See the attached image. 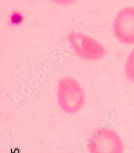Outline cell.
Returning <instances> with one entry per match:
<instances>
[{
    "mask_svg": "<svg viewBox=\"0 0 134 153\" xmlns=\"http://www.w3.org/2000/svg\"><path fill=\"white\" fill-rule=\"evenodd\" d=\"M87 149L89 153H124V146L120 136L111 128L100 127L89 136Z\"/></svg>",
    "mask_w": 134,
    "mask_h": 153,
    "instance_id": "7a4b0ae2",
    "label": "cell"
},
{
    "mask_svg": "<svg viewBox=\"0 0 134 153\" xmlns=\"http://www.w3.org/2000/svg\"><path fill=\"white\" fill-rule=\"evenodd\" d=\"M113 30L119 42L134 45V7H125L117 13L113 22Z\"/></svg>",
    "mask_w": 134,
    "mask_h": 153,
    "instance_id": "277c9868",
    "label": "cell"
},
{
    "mask_svg": "<svg viewBox=\"0 0 134 153\" xmlns=\"http://www.w3.org/2000/svg\"><path fill=\"white\" fill-rule=\"evenodd\" d=\"M50 1L61 5H70L75 4L77 0H50Z\"/></svg>",
    "mask_w": 134,
    "mask_h": 153,
    "instance_id": "8992f818",
    "label": "cell"
},
{
    "mask_svg": "<svg viewBox=\"0 0 134 153\" xmlns=\"http://www.w3.org/2000/svg\"><path fill=\"white\" fill-rule=\"evenodd\" d=\"M57 100L64 112L74 114L78 112L85 102V94L78 82L71 76H64L58 83Z\"/></svg>",
    "mask_w": 134,
    "mask_h": 153,
    "instance_id": "6da1fadb",
    "label": "cell"
},
{
    "mask_svg": "<svg viewBox=\"0 0 134 153\" xmlns=\"http://www.w3.org/2000/svg\"><path fill=\"white\" fill-rule=\"evenodd\" d=\"M67 38L76 56L82 59L89 61H99L106 55L105 48L87 35L80 32H71Z\"/></svg>",
    "mask_w": 134,
    "mask_h": 153,
    "instance_id": "3957f363",
    "label": "cell"
},
{
    "mask_svg": "<svg viewBox=\"0 0 134 153\" xmlns=\"http://www.w3.org/2000/svg\"><path fill=\"white\" fill-rule=\"evenodd\" d=\"M125 74L128 80L134 83V48L130 53L125 63Z\"/></svg>",
    "mask_w": 134,
    "mask_h": 153,
    "instance_id": "5b68a950",
    "label": "cell"
}]
</instances>
